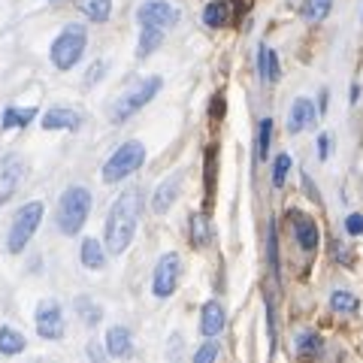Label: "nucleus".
<instances>
[{
    "mask_svg": "<svg viewBox=\"0 0 363 363\" xmlns=\"http://www.w3.org/2000/svg\"><path fill=\"white\" fill-rule=\"evenodd\" d=\"M143 218V194L136 188L121 191L118 200L109 206V218H106V248L109 255H124L133 242L136 224Z\"/></svg>",
    "mask_w": 363,
    "mask_h": 363,
    "instance_id": "obj_1",
    "label": "nucleus"
},
{
    "mask_svg": "<svg viewBox=\"0 0 363 363\" xmlns=\"http://www.w3.org/2000/svg\"><path fill=\"white\" fill-rule=\"evenodd\" d=\"M91 206H94V197H91L88 188H82V185L67 188L58 200V230L67 236H76L85 227Z\"/></svg>",
    "mask_w": 363,
    "mask_h": 363,
    "instance_id": "obj_2",
    "label": "nucleus"
},
{
    "mask_svg": "<svg viewBox=\"0 0 363 363\" xmlns=\"http://www.w3.org/2000/svg\"><path fill=\"white\" fill-rule=\"evenodd\" d=\"M161 85H164L161 76H149V79H140V82H133L116 100V106H112V121L121 124V121H128L130 116H136V112H140L145 104H152V97H157Z\"/></svg>",
    "mask_w": 363,
    "mask_h": 363,
    "instance_id": "obj_3",
    "label": "nucleus"
},
{
    "mask_svg": "<svg viewBox=\"0 0 363 363\" xmlns=\"http://www.w3.org/2000/svg\"><path fill=\"white\" fill-rule=\"evenodd\" d=\"M85 45H88L85 25H67L52 43V64L58 70H73L79 58L85 55Z\"/></svg>",
    "mask_w": 363,
    "mask_h": 363,
    "instance_id": "obj_4",
    "label": "nucleus"
},
{
    "mask_svg": "<svg viewBox=\"0 0 363 363\" xmlns=\"http://www.w3.org/2000/svg\"><path fill=\"white\" fill-rule=\"evenodd\" d=\"M143 164H145V145L136 143V140H128L124 145H118V149L109 155V161L104 164V182L106 185L124 182L128 176H133Z\"/></svg>",
    "mask_w": 363,
    "mask_h": 363,
    "instance_id": "obj_5",
    "label": "nucleus"
},
{
    "mask_svg": "<svg viewBox=\"0 0 363 363\" xmlns=\"http://www.w3.org/2000/svg\"><path fill=\"white\" fill-rule=\"evenodd\" d=\"M43 212H45V206L40 200H30L16 212L13 227H9V236H6V252L9 255H18V252H25L28 248L30 236L37 233V227L43 221Z\"/></svg>",
    "mask_w": 363,
    "mask_h": 363,
    "instance_id": "obj_6",
    "label": "nucleus"
},
{
    "mask_svg": "<svg viewBox=\"0 0 363 363\" xmlns=\"http://www.w3.org/2000/svg\"><path fill=\"white\" fill-rule=\"evenodd\" d=\"M136 21H140V33H167L179 21V9L169 0H145L136 9Z\"/></svg>",
    "mask_w": 363,
    "mask_h": 363,
    "instance_id": "obj_7",
    "label": "nucleus"
},
{
    "mask_svg": "<svg viewBox=\"0 0 363 363\" xmlns=\"http://www.w3.org/2000/svg\"><path fill=\"white\" fill-rule=\"evenodd\" d=\"M179 279H182V257L176 252H167L155 267V279H152V291L155 297H173L176 288H179Z\"/></svg>",
    "mask_w": 363,
    "mask_h": 363,
    "instance_id": "obj_8",
    "label": "nucleus"
},
{
    "mask_svg": "<svg viewBox=\"0 0 363 363\" xmlns=\"http://www.w3.org/2000/svg\"><path fill=\"white\" fill-rule=\"evenodd\" d=\"M37 333L49 342H61L64 339V312L55 300H43L37 306Z\"/></svg>",
    "mask_w": 363,
    "mask_h": 363,
    "instance_id": "obj_9",
    "label": "nucleus"
},
{
    "mask_svg": "<svg viewBox=\"0 0 363 363\" xmlns=\"http://www.w3.org/2000/svg\"><path fill=\"white\" fill-rule=\"evenodd\" d=\"M182 182H185V169H176L173 176H167L161 185L155 188V197H152V212L155 215H164V212L173 209V203L179 200Z\"/></svg>",
    "mask_w": 363,
    "mask_h": 363,
    "instance_id": "obj_10",
    "label": "nucleus"
},
{
    "mask_svg": "<svg viewBox=\"0 0 363 363\" xmlns=\"http://www.w3.org/2000/svg\"><path fill=\"white\" fill-rule=\"evenodd\" d=\"M43 130H79L82 128V112L67 109V106H55L43 116Z\"/></svg>",
    "mask_w": 363,
    "mask_h": 363,
    "instance_id": "obj_11",
    "label": "nucleus"
},
{
    "mask_svg": "<svg viewBox=\"0 0 363 363\" xmlns=\"http://www.w3.org/2000/svg\"><path fill=\"white\" fill-rule=\"evenodd\" d=\"M106 354L109 357H130L133 354V339H130V330L128 327H121V324H116V327H109L106 330Z\"/></svg>",
    "mask_w": 363,
    "mask_h": 363,
    "instance_id": "obj_12",
    "label": "nucleus"
},
{
    "mask_svg": "<svg viewBox=\"0 0 363 363\" xmlns=\"http://www.w3.org/2000/svg\"><path fill=\"white\" fill-rule=\"evenodd\" d=\"M0 179H4V191H0V203L13 197V191L21 179V157L18 155H4L0 157Z\"/></svg>",
    "mask_w": 363,
    "mask_h": 363,
    "instance_id": "obj_13",
    "label": "nucleus"
},
{
    "mask_svg": "<svg viewBox=\"0 0 363 363\" xmlns=\"http://www.w3.org/2000/svg\"><path fill=\"white\" fill-rule=\"evenodd\" d=\"M318 118V112L312 106V100L309 97H297L294 100V106H291V118H288V130L291 133H300L306 128H312Z\"/></svg>",
    "mask_w": 363,
    "mask_h": 363,
    "instance_id": "obj_14",
    "label": "nucleus"
},
{
    "mask_svg": "<svg viewBox=\"0 0 363 363\" xmlns=\"http://www.w3.org/2000/svg\"><path fill=\"white\" fill-rule=\"evenodd\" d=\"M224 321H227V318H224V306L209 300L206 306H203V315H200V333L206 339H215L224 330Z\"/></svg>",
    "mask_w": 363,
    "mask_h": 363,
    "instance_id": "obj_15",
    "label": "nucleus"
},
{
    "mask_svg": "<svg viewBox=\"0 0 363 363\" xmlns=\"http://www.w3.org/2000/svg\"><path fill=\"white\" fill-rule=\"evenodd\" d=\"M37 118V106H9L4 112V121H0V128H4L6 133L9 130H21V128H28V124Z\"/></svg>",
    "mask_w": 363,
    "mask_h": 363,
    "instance_id": "obj_16",
    "label": "nucleus"
},
{
    "mask_svg": "<svg viewBox=\"0 0 363 363\" xmlns=\"http://www.w3.org/2000/svg\"><path fill=\"white\" fill-rule=\"evenodd\" d=\"M76 6H79V13L91 18L94 25H104L112 16V0H76Z\"/></svg>",
    "mask_w": 363,
    "mask_h": 363,
    "instance_id": "obj_17",
    "label": "nucleus"
},
{
    "mask_svg": "<svg viewBox=\"0 0 363 363\" xmlns=\"http://www.w3.org/2000/svg\"><path fill=\"white\" fill-rule=\"evenodd\" d=\"M294 236H297V242L306 248V252H312L318 245V227L312 218H306V215H294Z\"/></svg>",
    "mask_w": 363,
    "mask_h": 363,
    "instance_id": "obj_18",
    "label": "nucleus"
},
{
    "mask_svg": "<svg viewBox=\"0 0 363 363\" xmlns=\"http://www.w3.org/2000/svg\"><path fill=\"white\" fill-rule=\"evenodd\" d=\"M257 73L267 79V82H279L281 67H279V55L269 49V45H260L257 52Z\"/></svg>",
    "mask_w": 363,
    "mask_h": 363,
    "instance_id": "obj_19",
    "label": "nucleus"
},
{
    "mask_svg": "<svg viewBox=\"0 0 363 363\" xmlns=\"http://www.w3.org/2000/svg\"><path fill=\"white\" fill-rule=\"evenodd\" d=\"M25 345H28V339L21 336L16 327H0V354L4 357H16V354H21L25 351Z\"/></svg>",
    "mask_w": 363,
    "mask_h": 363,
    "instance_id": "obj_20",
    "label": "nucleus"
},
{
    "mask_svg": "<svg viewBox=\"0 0 363 363\" xmlns=\"http://www.w3.org/2000/svg\"><path fill=\"white\" fill-rule=\"evenodd\" d=\"M79 257H82V267L88 269H104L106 264V255H104V245H100L97 240H82V248H79Z\"/></svg>",
    "mask_w": 363,
    "mask_h": 363,
    "instance_id": "obj_21",
    "label": "nucleus"
},
{
    "mask_svg": "<svg viewBox=\"0 0 363 363\" xmlns=\"http://www.w3.org/2000/svg\"><path fill=\"white\" fill-rule=\"evenodd\" d=\"M330 6H333V0H303V18L309 25H318V21H324L330 16Z\"/></svg>",
    "mask_w": 363,
    "mask_h": 363,
    "instance_id": "obj_22",
    "label": "nucleus"
},
{
    "mask_svg": "<svg viewBox=\"0 0 363 363\" xmlns=\"http://www.w3.org/2000/svg\"><path fill=\"white\" fill-rule=\"evenodd\" d=\"M227 4L224 0H212V4H206V9H203V25H209V28H221L227 25Z\"/></svg>",
    "mask_w": 363,
    "mask_h": 363,
    "instance_id": "obj_23",
    "label": "nucleus"
},
{
    "mask_svg": "<svg viewBox=\"0 0 363 363\" xmlns=\"http://www.w3.org/2000/svg\"><path fill=\"white\" fill-rule=\"evenodd\" d=\"M76 312H79V318H82V324H88V327L100 324V318H104V309H100L97 303H91L88 297H79L76 300Z\"/></svg>",
    "mask_w": 363,
    "mask_h": 363,
    "instance_id": "obj_24",
    "label": "nucleus"
},
{
    "mask_svg": "<svg viewBox=\"0 0 363 363\" xmlns=\"http://www.w3.org/2000/svg\"><path fill=\"white\" fill-rule=\"evenodd\" d=\"M330 309H333V312H342V315L354 312V309H357V297H354L351 291H333V294H330Z\"/></svg>",
    "mask_w": 363,
    "mask_h": 363,
    "instance_id": "obj_25",
    "label": "nucleus"
},
{
    "mask_svg": "<svg viewBox=\"0 0 363 363\" xmlns=\"http://www.w3.org/2000/svg\"><path fill=\"white\" fill-rule=\"evenodd\" d=\"M288 169H291V155L281 152L276 161H272V185L281 188L285 185V179H288Z\"/></svg>",
    "mask_w": 363,
    "mask_h": 363,
    "instance_id": "obj_26",
    "label": "nucleus"
},
{
    "mask_svg": "<svg viewBox=\"0 0 363 363\" xmlns=\"http://www.w3.org/2000/svg\"><path fill=\"white\" fill-rule=\"evenodd\" d=\"M269 136H272V121L264 118V121H260V133H257V157H260V161L269 155Z\"/></svg>",
    "mask_w": 363,
    "mask_h": 363,
    "instance_id": "obj_27",
    "label": "nucleus"
},
{
    "mask_svg": "<svg viewBox=\"0 0 363 363\" xmlns=\"http://www.w3.org/2000/svg\"><path fill=\"white\" fill-rule=\"evenodd\" d=\"M318 348H321V339H318L315 333H300V339H297V351H300V354H315Z\"/></svg>",
    "mask_w": 363,
    "mask_h": 363,
    "instance_id": "obj_28",
    "label": "nucleus"
},
{
    "mask_svg": "<svg viewBox=\"0 0 363 363\" xmlns=\"http://www.w3.org/2000/svg\"><path fill=\"white\" fill-rule=\"evenodd\" d=\"M209 360H218V345H215L212 339H206V345L194 354V363H209Z\"/></svg>",
    "mask_w": 363,
    "mask_h": 363,
    "instance_id": "obj_29",
    "label": "nucleus"
},
{
    "mask_svg": "<svg viewBox=\"0 0 363 363\" xmlns=\"http://www.w3.org/2000/svg\"><path fill=\"white\" fill-rule=\"evenodd\" d=\"M269 264L272 269H279V240H276V224H269Z\"/></svg>",
    "mask_w": 363,
    "mask_h": 363,
    "instance_id": "obj_30",
    "label": "nucleus"
},
{
    "mask_svg": "<svg viewBox=\"0 0 363 363\" xmlns=\"http://www.w3.org/2000/svg\"><path fill=\"white\" fill-rule=\"evenodd\" d=\"M206 218L203 215H194V245H203L206 242Z\"/></svg>",
    "mask_w": 363,
    "mask_h": 363,
    "instance_id": "obj_31",
    "label": "nucleus"
},
{
    "mask_svg": "<svg viewBox=\"0 0 363 363\" xmlns=\"http://www.w3.org/2000/svg\"><path fill=\"white\" fill-rule=\"evenodd\" d=\"M104 70H106V61H94V64H91V70L85 76V85H97L100 76H104Z\"/></svg>",
    "mask_w": 363,
    "mask_h": 363,
    "instance_id": "obj_32",
    "label": "nucleus"
},
{
    "mask_svg": "<svg viewBox=\"0 0 363 363\" xmlns=\"http://www.w3.org/2000/svg\"><path fill=\"white\" fill-rule=\"evenodd\" d=\"M345 230L351 233V236H363V215H348L345 218Z\"/></svg>",
    "mask_w": 363,
    "mask_h": 363,
    "instance_id": "obj_33",
    "label": "nucleus"
},
{
    "mask_svg": "<svg viewBox=\"0 0 363 363\" xmlns=\"http://www.w3.org/2000/svg\"><path fill=\"white\" fill-rule=\"evenodd\" d=\"M318 157H321V161H327V157H330V133H321V136H318Z\"/></svg>",
    "mask_w": 363,
    "mask_h": 363,
    "instance_id": "obj_34",
    "label": "nucleus"
},
{
    "mask_svg": "<svg viewBox=\"0 0 363 363\" xmlns=\"http://www.w3.org/2000/svg\"><path fill=\"white\" fill-rule=\"evenodd\" d=\"M318 109L327 112V91H321V100H318Z\"/></svg>",
    "mask_w": 363,
    "mask_h": 363,
    "instance_id": "obj_35",
    "label": "nucleus"
}]
</instances>
